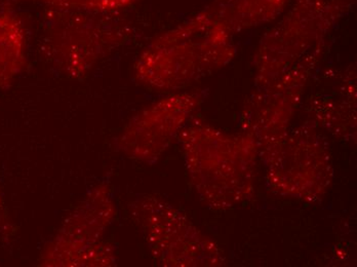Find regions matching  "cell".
I'll list each match as a JSON object with an SVG mask.
<instances>
[{
	"label": "cell",
	"mask_w": 357,
	"mask_h": 267,
	"mask_svg": "<svg viewBox=\"0 0 357 267\" xmlns=\"http://www.w3.org/2000/svg\"><path fill=\"white\" fill-rule=\"evenodd\" d=\"M123 12H86L45 6L40 52L56 73L82 79L132 36Z\"/></svg>",
	"instance_id": "1"
},
{
	"label": "cell",
	"mask_w": 357,
	"mask_h": 267,
	"mask_svg": "<svg viewBox=\"0 0 357 267\" xmlns=\"http://www.w3.org/2000/svg\"><path fill=\"white\" fill-rule=\"evenodd\" d=\"M230 34L198 13L144 49L135 75L154 90L177 91L231 59Z\"/></svg>",
	"instance_id": "2"
},
{
	"label": "cell",
	"mask_w": 357,
	"mask_h": 267,
	"mask_svg": "<svg viewBox=\"0 0 357 267\" xmlns=\"http://www.w3.org/2000/svg\"><path fill=\"white\" fill-rule=\"evenodd\" d=\"M116 216V205L107 182L86 193L71 211L58 231L43 247L38 266L45 267H107L116 264L112 245L104 242Z\"/></svg>",
	"instance_id": "3"
},
{
	"label": "cell",
	"mask_w": 357,
	"mask_h": 267,
	"mask_svg": "<svg viewBox=\"0 0 357 267\" xmlns=\"http://www.w3.org/2000/svg\"><path fill=\"white\" fill-rule=\"evenodd\" d=\"M354 0H296L259 49L264 82L287 71L350 8Z\"/></svg>",
	"instance_id": "4"
},
{
	"label": "cell",
	"mask_w": 357,
	"mask_h": 267,
	"mask_svg": "<svg viewBox=\"0 0 357 267\" xmlns=\"http://www.w3.org/2000/svg\"><path fill=\"white\" fill-rule=\"evenodd\" d=\"M152 255L165 266H195L206 261V241L190 221L169 204L146 197L130 205Z\"/></svg>",
	"instance_id": "5"
},
{
	"label": "cell",
	"mask_w": 357,
	"mask_h": 267,
	"mask_svg": "<svg viewBox=\"0 0 357 267\" xmlns=\"http://www.w3.org/2000/svg\"><path fill=\"white\" fill-rule=\"evenodd\" d=\"M198 105L197 95L176 93L139 112L115 140V147L128 158L155 162L188 123Z\"/></svg>",
	"instance_id": "6"
},
{
	"label": "cell",
	"mask_w": 357,
	"mask_h": 267,
	"mask_svg": "<svg viewBox=\"0 0 357 267\" xmlns=\"http://www.w3.org/2000/svg\"><path fill=\"white\" fill-rule=\"evenodd\" d=\"M289 0H213L199 14L231 36L268 23L287 8Z\"/></svg>",
	"instance_id": "7"
},
{
	"label": "cell",
	"mask_w": 357,
	"mask_h": 267,
	"mask_svg": "<svg viewBox=\"0 0 357 267\" xmlns=\"http://www.w3.org/2000/svg\"><path fill=\"white\" fill-rule=\"evenodd\" d=\"M28 64L27 30L10 6L0 10V92L8 90Z\"/></svg>",
	"instance_id": "8"
},
{
	"label": "cell",
	"mask_w": 357,
	"mask_h": 267,
	"mask_svg": "<svg viewBox=\"0 0 357 267\" xmlns=\"http://www.w3.org/2000/svg\"><path fill=\"white\" fill-rule=\"evenodd\" d=\"M49 8L67 10H86V12H123L137 0H38Z\"/></svg>",
	"instance_id": "9"
}]
</instances>
